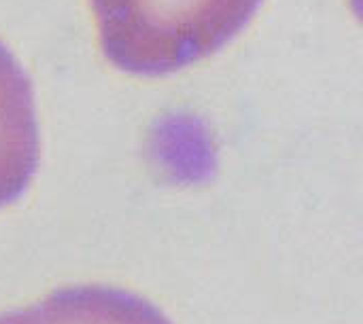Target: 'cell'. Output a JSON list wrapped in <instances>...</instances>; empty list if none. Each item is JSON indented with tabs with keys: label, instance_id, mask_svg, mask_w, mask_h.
I'll use <instances>...</instances> for the list:
<instances>
[{
	"label": "cell",
	"instance_id": "1",
	"mask_svg": "<svg viewBox=\"0 0 363 324\" xmlns=\"http://www.w3.org/2000/svg\"><path fill=\"white\" fill-rule=\"evenodd\" d=\"M106 62L132 76H168L234 40L264 0H89Z\"/></svg>",
	"mask_w": 363,
	"mask_h": 324
},
{
	"label": "cell",
	"instance_id": "2",
	"mask_svg": "<svg viewBox=\"0 0 363 324\" xmlns=\"http://www.w3.org/2000/svg\"><path fill=\"white\" fill-rule=\"evenodd\" d=\"M40 159L34 85L0 40V210L30 189Z\"/></svg>",
	"mask_w": 363,
	"mask_h": 324
},
{
	"label": "cell",
	"instance_id": "3",
	"mask_svg": "<svg viewBox=\"0 0 363 324\" xmlns=\"http://www.w3.org/2000/svg\"><path fill=\"white\" fill-rule=\"evenodd\" d=\"M0 324H172L149 299L104 284L53 291L45 299L0 314Z\"/></svg>",
	"mask_w": 363,
	"mask_h": 324
}]
</instances>
